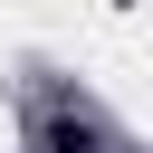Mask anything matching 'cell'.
Returning <instances> with one entry per match:
<instances>
[{"label":"cell","instance_id":"cell-1","mask_svg":"<svg viewBox=\"0 0 153 153\" xmlns=\"http://www.w3.org/2000/svg\"><path fill=\"white\" fill-rule=\"evenodd\" d=\"M48 153H96V124H86V115H57V124H48Z\"/></svg>","mask_w":153,"mask_h":153}]
</instances>
